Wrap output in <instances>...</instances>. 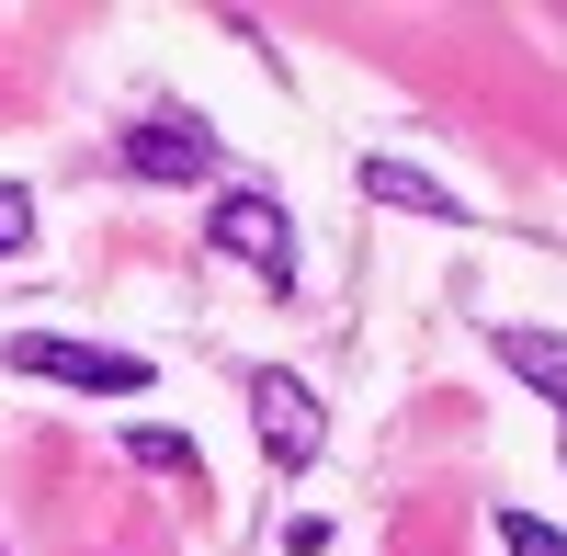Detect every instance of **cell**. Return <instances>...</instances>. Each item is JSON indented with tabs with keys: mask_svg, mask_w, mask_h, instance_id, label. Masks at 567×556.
Instances as JSON below:
<instances>
[{
	"mask_svg": "<svg viewBox=\"0 0 567 556\" xmlns=\"http://www.w3.org/2000/svg\"><path fill=\"white\" fill-rule=\"evenodd\" d=\"M205 250H216V261H250L272 296L296 285V216H284L272 194H250V182H227V194H216V216H205Z\"/></svg>",
	"mask_w": 567,
	"mask_h": 556,
	"instance_id": "obj_1",
	"label": "cell"
},
{
	"mask_svg": "<svg viewBox=\"0 0 567 556\" xmlns=\"http://www.w3.org/2000/svg\"><path fill=\"white\" fill-rule=\"evenodd\" d=\"M12 375L80 387V398H148V363H136V352H103V341H45V330H23V341H12Z\"/></svg>",
	"mask_w": 567,
	"mask_h": 556,
	"instance_id": "obj_2",
	"label": "cell"
},
{
	"mask_svg": "<svg viewBox=\"0 0 567 556\" xmlns=\"http://www.w3.org/2000/svg\"><path fill=\"white\" fill-rule=\"evenodd\" d=\"M125 171H136V182H216L227 148L205 136V114H136V125H125Z\"/></svg>",
	"mask_w": 567,
	"mask_h": 556,
	"instance_id": "obj_3",
	"label": "cell"
},
{
	"mask_svg": "<svg viewBox=\"0 0 567 556\" xmlns=\"http://www.w3.org/2000/svg\"><path fill=\"white\" fill-rule=\"evenodd\" d=\"M250 432H261V454H272V466L284 477H296V466H318V398L296 387V375H250Z\"/></svg>",
	"mask_w": 567,
	"mask_h": 556,
	"instance_id": "obj_4",
	"label": "cell"
},
{
	"mask_svg": "<svg viewBox=\"0 0 567 556\" xmlns=\"http://www.w3.org/2000/svg\"><path fill=\"white\" fill-rule=\"evenodd\" d=\"M499 363H511V375H523L534 398H556V421H567V330H534V318H499Z\"/></svg>",
	"mask_w": 567,
	"mask_h": 556,
	"instance_id": "obj_5",
	"label": "cell"
},
{
	"mask_svg": "<svg viewBox=\"0 0 567 556\" xmlns=\"http://www.w3.org/2000/svg\"><path fill=\"white\" fill-rule=\"evenodd\" d=\"M352 182H363L374 205H398V216H432V227H465V194H443V182H432V171H409V159H363Z\"/></svg>",
	"mask_w": 567,
	"mask_h": 556,
	"instance_id": "obj_6",
	"label": "cell"
},
{
	"mask_svg": "<svg viewBox=\"0 0 567 556\" xmlns=\"http://www.w3.org/2000/svg\"><path fill=\"white\" fill-rule=\"evenodd\" d=\"M125 466H159V477H182V466H194V443H182V432H159V421H136V432H125Z\"/></svg>",
	"mask_w": 567,
	"mask_h": 556,
	"instance_id": "obj_7",
	"label": "cell"
},
{
	"mask_svg": "<svg viewBox=\"0 0 567 556\" xmlns=\"http://www.w3.org/2000/svg\"><path fill=\"white\" fill-rule=\"evenodd\" d=\"M499 545H511V556H567V523H545V512H499Z\"/></svg>",
	"mask_w": 567,
	"mask_h": 556,
	"instance_id": "obj_8",
	"label": "cell"
},
{
	"mask_svg": "<svg viewBox=\"0 0 567 556\" xmlns=\"http://www.w3.org/2000/svg\"><path fill=\"white\" fill-rule=\"evenodd\" d=\"M34 239V194H23V182H0V250H23Z\"/></svg>",
	"mask_w": 567,
	"mask_h": 556,
	"instance_id": "obj_9",
	"label": "cell"
},
{
	"mask_svg": "<svg viewBox=\"0 0 567 556\" xmlns=\"http://www.w3.org/2000/svg\"><path fill=\"white\" fill-rule=\"evenodd\" d=\"M556 454H567V421H556Z\"/></svg>",
	"mask_w": 567,
	"mask_h": 556,
	"instance_id": "obj_10",
	"label": "cell"
}]
</instances>
